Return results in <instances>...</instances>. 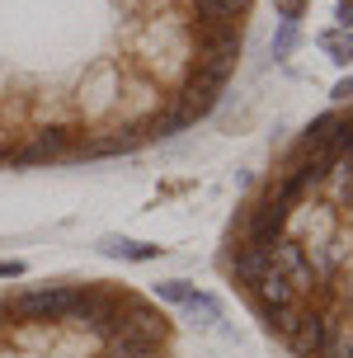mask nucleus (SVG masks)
Here are the masks:
<instances>
[{
  "label": "nucleus",
  "instance_id": "1",
  "mask_svg": "<svg viewBox=\"0 0 353 358\" xmlns=\"http://www.w3.org/2000/svg\"><path fill=\"white\" fill-rule=\"evenodd\" d=\"M254 0H0V170L137 156L212 118Z\"/></svg>",
  "mask_w": 353,
  "mask_h": 358
},
{
  "label": "nucleus",
  "instance_id": "2",
  "mask_svg": "<svg viewBox=\"0 0 353 358\" xmlns=\"http://www.w3.org/2000/svg\"><path fill=\"white\" fill-rule=\"evenodd\" d=\"M217 268L287 358H353V99L282 142L236 203Z\"/></svg>",
  "mask_w": 353,
  "mask_h": 358
},
{
  "label": "nucleus",
  "instance_id": "3",
  "mask_svg": "<svg viewBox=\"0 0 353 358\" xmlns=\"http://www.w3.org/2000/svg\"><path fill=\"white\" fill-rule=\"evenodd\" d=\"M175 321L113 278L0 287V358H184Z\"/></svg>",
  "mask_w": 353,
  "mask_h": 358
},
{
  "label": "nucleus",
  "instance_id": "4",
  "mask_svg": "<svg viewBox=\"0 0 353 358\" xmlns=\"http://www.w3.org/2000/svg\"><path fill=\"white\" fill-rule=\"evenodd\" d=\"M99 250H104L108 259H132V264H146V259H160V255H165V245H146V241H118V236H108Z\"/></svg>",
  "mask_w": 353,
  "mask_h": 358
},
{
  "label": "nucleus",
  "instance_id": "5",
  "mask_svg": "<svg viewBox=\"0 0 353 358\" xmlns=\"http://www.w3.org/2000/svg\"><path fill=\"white\" fill-rule=\"evenodd\" d=\"M316 48L330 52V62H339V66H353V34L349 29H325V34H316Z\"/></svg>",
  "mask_w": 353,
  "mask_h": 358
},
{
  "label": "nucleus",
  "instance_id": "6",
  "mask_svg": "<svg viewBox=\"0 0 353 358\" xmlns=\"http://www.w3.org/2000/svg\"><path fill=\"white\" fill-rule=\"evenodd\" d=\"M194 297V283H184V278H170V283H156V302L160 306H184Z\"/></svg>",
  "mask_w": 353,
  "mask_h": 358
},
{
  "label": "nucleus",
  "instance_id": "7",
  "mask_svg": "<svg viewBox=\"0 0 353 358\" xmlns=\"http://www.w3.org/2000/svg\"><path fill=\"white\" fill-rule=\"evenodd\" d=\"M184 306H189L194 316H203V321H222V302H217L212 292H198V287H194V297H189Z\"/></svg>",
  "mask_w": 353,
  "mask_h": 358
},
{
  "label": "nucleus",
  "instance_id": "8",
  "mask_svg": "<svg viewBox=\"0 0 353 358\" xmlns=\"http://www.w3.org/2000/svg\"><path fill=\"white\" fill-rule=\"evenodd\" d=\"M292 43H297V24H287V19H282V29H278V38H273V57H287L292 52Z\"/></svg>",
  "mask_w": 353,
  "mask_h": 358
},
{
  "label": "nucleus",
  "instance_id": "9",
  "mask_svg": "<svg viewBox=\"0 0 353 358\" xmlns=\"http://www.w3.org/2000/svg\"><path fill=\"white\" fill-rule=\"evenodd\" d=\"M306 5H311V0H273V10H278V15L287 19V24H297V19H301V10H306Z\"/></svg>",
  "mask_w": 353,
  "mask_h": 358
},
{
  "label": "nucleus",
  "instance_id": "10",
  "mask_svg": "<svg viewBox=\"0 0 353 358\" xmlns=\"http://www.w3.org/2000/svg\"><path fill=\"white\" fill-rule=\"evenodd\" d=\"M24 273H29L24 259H0V278H24Z\"/></svg>",
  "mask_w": 353,
  "mask_h": 358
},
{
  "label": "nucleus",
  "instance_id": "11",
  "mask_svg": "<svg viewBox=\"0 0 353 358\" xmlns=\"http://www.w3.org/2000/svg\"><path fill=\"white\" fill-rule=\"evenodd\" d=\"M335 15H339V29H353V0H335Z\"/></svg>",
  "mask_w": 353,
  "mask_h": 358
},
{
  "label": "nucleus",
  "instance_id": "12",
  "mask_svg": "<svg viewBox=\"0 0 353 358\" xmlns=\"http://www.w3.org/2000/svg\"><path fill=\"white\" fill-rule=\"evenodd\" d=\"M330 94H335V104H349V99H353V76H349V80H339Z\"/></svg>",
  "mask_w": 353,
  "mask_h": 358
}]
</instances>
